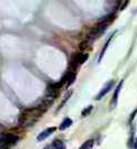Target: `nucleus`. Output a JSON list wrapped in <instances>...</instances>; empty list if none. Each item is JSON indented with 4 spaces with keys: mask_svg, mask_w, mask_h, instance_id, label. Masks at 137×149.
<instances>
[{
    "mask_svg": "<svg viewBox=\"0 0 137 149\" xmlns=\"http://www.w3.org/2000/svg\"><path fill=\"white\" fill-rule=\"evenodd\" d=\"M114 84H115V81H109V82L106 84V86H105L103 89L100 91V93L97 95V97H96V99H97V100H101V99L105 97V95H106V94L109 92V91H110V90L114 88Z\"/></svg>",
    "mask_w": 137,
    "mask_h": 149,
    "instance_id": "4",
    "label": "nucleus"
},
{
    "mask_svg": "<svg viewBox=\"0 0 137 149\" xmlns=\"http://www.w3.org/2000/svg\"><path fill=\"white\" fill-rule=\"evenodd\" d=\"M87 58H88V54H75L71 60V65L73 67H76L78 65L84 63V61Z\"/></svg>",
    "mask_w": 137,
    "mask_h": 149,
    "instance_id": "3",
    "label": "nucleus"
},
{
    "mask_svg": "<svg viewBox=\"0 0 137 149\" xmlns=\"http://www.w3.org/2000/svg\"><path fill=\"white\" fill-rule=\"evenodd\" d=\"M113 36L114 35H111V37L108 39V42H107V44H106V46L103 47V49H102V52H101V54H100V58H99V62L101 60H102V57H103V55H105V52H106V49H107V47H108V45H109V43H110V40H111V38H113Z\"/></svg>",
    "mask_w": 137,
    "mask_h": 149,
    "instance_id": "12",
    "label": "nucleus"
},
{
    "mask_svg": "<svg viewBox=\"0 0 137 149\" xmlns=\"http://www.w3.org/2000/svg\"><path fill=\"white\" fill-rule=\"evenodd\" d=\"M16 141H17V137L13 134H5L3 137L0 138V149L7 148L8 146L15 143Z\"/></svg>",
    "mask_w": 137,
    "mask_h": 149,
    "instance_id": "2",
    "label": "nucleus"
},
{
    "mask_svg": "<svg viewBox=\"0 0 137 149\" xmlns=\"http://www.w3.org/2000/svg\"><path fill=\"white\" fill-rule=\"evenodd\" d=\"M74 81H75V73L73 72V73L71 74V76L68 77V81L66 82V85H68V86H70V85H72V84L74 83Z\"/></svg>",
    "mask_w": 137,
    "mask_h": 149,
    "instance_id": "11",
    "label": "nucleus"
},
{
    "mask_svg": "<svg viewBox=\"0 0 137 149\" xmlns=\"http://www.w3.org/2000/svg\"><path fill=\"white\" fill-rule=\"evenodd\" d=\"M92 109H93V107H92V105H89L88 108H85V109H83V110H82V112H81L82 117H87V116H89V114L91 113Z\"/></svg>",
    "mask_w": 137,
    "mask_h": 149,
    "instance_id": "10",
    "label": "nucleus"
},
{
    "mask_svg": "<svg viewBox=\"0 0 137 149\" xmlns=\"http://www.w3.org/2000/svg\"><path fill=\"white\" fill-rule=\"evenodd\" d=\"M107 26H108V24H105V22H99L97 26H94L93 28H92L90 31H89V39L90 40H93V39H96V38L100 37V35L107 29Z\"/></svg>",
    "mask_w": 137,
    "mask_h": 149,
    "instance_id": "1",
    "label": "nucleus"
},
{
    "mask_svg": "<svg viewBox=\"0 0 137 149\" xmlns=\"http://www.w3.org/2000/svg\"><path fill=\"white\" fill-rule=\"evenodd\" d=\"M72 123H73V121H72V119H70V118H65V119L62 121V123L60 125V130L61 131H64V130H66L68 128H70L71 126H72Z\"/></svg>",
    "mask_w": 137,
    "mask_h": 149,
    "instance_id": "6",
    "label": "nucleus"
},
{
    "mask_svg": "<svg viewBox=\"0 0 137 149\" xmlns=\"http://www.w3.org/2000/svg\"><path fill=\"white\" fill-rule=\"evenodd\" d=\"M54 131H55V128H47V129H45L44 131H42L41 134L37 136V140L38 141H43V140H45L46 138H48L51 134H53Z\"/></svg>",
    "mask_w": 137,
    "mask_h": 149,
    "instance_id": "5",
    "label": "nucleus"
},
{
    "mask_svg": "<svg viewBox=\"0 0 137 149\" xmlns=\"http://www.w3.org/2000/svg\"><path fill=\"white\" fill-rule=\"evenodd\" d=\"M52 149H66V148H65V145H64L62 141H60V140H55V141L53 142Z\"/></svg>",
    "mask_w": 137,
    "mask_h": 149,
    "instance_id": "8",
    "label": "nucleus"
},
{
    "mask_svg": "<svg viewBox=\"0 0 137 149\" xmlns=\"http://www.w3.org/2000/svg\"><path fill=\"white\" fill-rule=\"evenodd\" d=\"M122 83H124V81H120V83L118 84V86L116 88V91H115L114 97H113V103H114V104H116V103H117V100H118V95H119V92H120V89H122Z\"/></svg>",
    "mask_w": 137,
    "mask_h": 149,
    "instance_id": "7",
    "label": "nucleus"
},
{
    "mask_svg": "<svg viewBox=\"0 0 137 149\" xmlns=\"http://www.w3.org/2000/svg\"><path fill=\"white\" fill-rule=\"evenodd\" d=\"M134 149H137V138L135 139V141H134Z\"/></svg>",
    "mask_w": 137,
    "mask_h": 149,
    "instance_id": "13",
    "label": "nucleus"
},
{
    "mask_svg": "<svg viewBox=\"0 0 137 149\" xmlns=\"http://www.w3.org/2000/svg\"><path fill=\"white\" fill-rule=\"evenodd\" d=\"M93 143H94V141L92 140V139H90V140H88V141H85L80 147V149H92V147H93Z\"/></svg>",
    "mask_w": 137,
    "mask_h": 149,
    "instance_id": "9",
    "label": "nucleus"
}]
</instances>
